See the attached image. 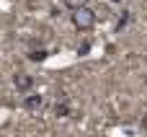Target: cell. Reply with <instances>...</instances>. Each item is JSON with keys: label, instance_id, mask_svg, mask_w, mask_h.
<instances>
[{"label": "cell", "instance_id": "obj_8", "mask_svg": "<svg viewBox=\"0 0 147 137\" xmlns=\"http://www.w3.org/2000/svg\"><path fill=\"white\" fill-rule=\"evenodd\" d=\"M127 21H129V10H124V16H121V21H119V28H124Z\"/></svg>", "mask_w": 147, "mask_h": 137}, {"label": "cell", "instance_id": "obj_6", "mask_svg": "<svg viewBox=\"0 0 147 137\" xmlns=\"http://www.w3.org/2000/svg\"><path fill=\"white\" fill-rule=\"evenodd\" d=\"M88 52H90V41H83V44H80V49H78V54H80V57H85Z\"/></svg>", "mask_w": 147, "mask_h": 137}, {"label": "cell", "instance_id": "obj_1", "mask_svg": "<svg viewBox=\"0 0 147 137\" xmlns=\"http://www.w3.org/2000/svg\"><path fill=\"white\" fill-rule=\"evenodd\" d=\"M93 23H96V13L85 5V8H78V10H72V26L78 28V31H90L93 28Z\"/></svg>", "mask_w": 147, "mask_h": 137}, {"label": "cell", "instance_id": "obj_5", "mask_svg": "<svg viewBox=\"0 0 147 137\" xmlns=\"http://www.w3.org/2000/svg\"><path fill=\"white\" fill-rule=\"evenodd\" d=\"M88 5V0H65V8H70V10H78V8H85Z\"/></svg>", "mask_w": 147, "mask_h": 137}, {"label": "cell", "instance_id": "obj_4", "mask_svg": "<svg viewBox=\"0 0 147 137\" xmlns=\"http://www.w3.org/2000/svg\"><path fill=\"white\" fill-rule=\"evenodd\" d=\"M47 57H49L47 49H34V52H28V60H31V62H44Z\"/></svg>", "mask_w": 147, "mask_h": 137}, {"label": "cell", "instance_id": "obj_2", "mask_svg": "<svg viewBox=\"0 0 147 137\" xmlns=\"http://www.w3.org/2000/svg\"><path fill=\"white\" fill-rule=\"evenodd\" d=\"M13 85H16L18 93H31V91H34V78H31L28 73L18 70V73L13 75Z\"/></svg>", "mask_w": 147, "mask_h": 137}, {"label": "cell", "instance_id": "obj_7", "mask_svg": "<svg viewBox=\"0 0 147 137\" xmlns=\"http://www.w3.org/2000/svg\"><path fill=\"white\" fill-rule=\"evenodd\" d=\"M54 111H57L59 117H67V114H70V109H67L65 104H57V109H54Z\"/></svg>", "mask_w": 147, "mask_h": 137}, {"label": "cell", "instance_id": "obj_3", "mask_svg": "<svg viewBox=\"0 0 147 137\" xmlns=\"http://www.w3.org/2000/svg\"><path fill=\"white\" fill-rule=\"evenodd\" d=\"M44 104V96L41 93H26V98H23V106L26 109H39Z\"/></svg>", "mask_w": 147, "mask_h": 137}, {"label": "cell", "instance_id": "obj_9", "mask_svg": "<svg viewBox=\"0 0 147 137\" xmlns=\"http://www.w3.org/2000/svg\"><path fill=\"white\" fill-rule=\"evenodd\" d=\"M142 127H145V130H147V117H145V122H142Z\"/></svg>", "mask_w": 147, "mask_h": 137}]
</instances>
